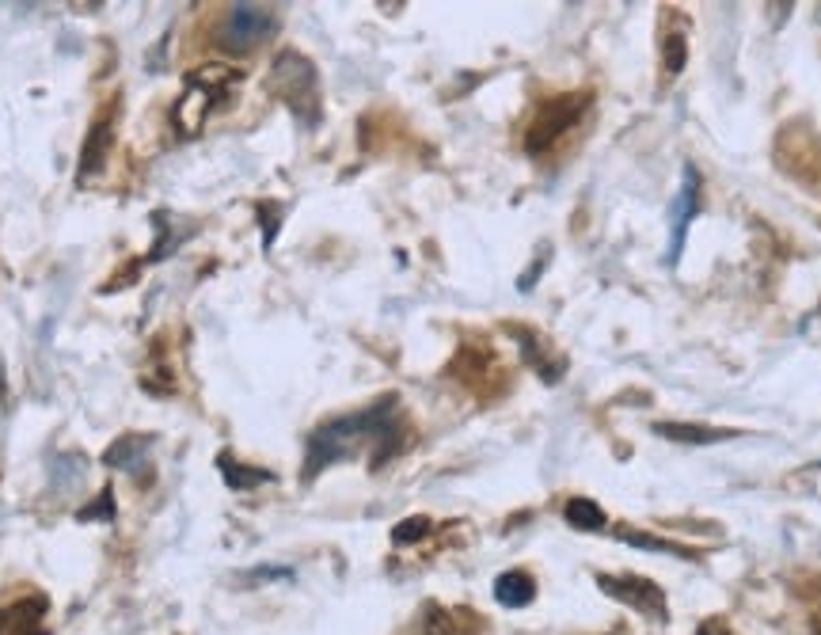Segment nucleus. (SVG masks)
Masks as SVG:
<instances>
[{
	"mask_svg": "<svg viewBox=\"0 0 821 635\" xmlns=\"http://www.w3.org/2000/svg\"><path fill=\"white\" fill-rule=\"evenodd\" d=\"M99 514H111V495H107V491L99 495V502H96V506H88V510H80L77 518H80V521H92V518H99Z\"/></svg>",
	"mask_w": 821,
	"mask_h": 635,
	"instance_id": "obj_16",
	"label": "nucleus"
},
{
	"mask_svg": "<svg viewBox=\"0 0 821 635\" xmlns=\"http://www.w3.org/2000/svg\"><path fill=\"white\" fill-rule=\"evenodd\" d=\"M270 92L278 99H286L293 111H301L305 118H316V69L312 61L301 54H278L274 69H270Z\"/></svg>",
	"mask_w": 821,
	"mask_h": 635,
	"instance_id": "obj_3",
	"label": "nucleus"
},
{
	"mask_svg": "<svg viewBox=\"0 0 821 635\" xmlns=\"http://www.w3.org/2000/svg\"><path fill=\"white\" fill-rule=\"evenodd\" d=\"M278 27V16L274 8H263V4H232L225 12V20L217 27V42L232 50V54H248L255 50L259 42H267Z\"/></svg>",
	"mask_w": 821,
	"mask_h": 635,
	"instance_id": "obj_4",
	"label": "nucleus"
},
{
	"mask_svg": "<svg viewBox=\"0 0 821 635\" xmlns=\"http://www.w3.org/2000/svg\"><path fill=\"white\" fill-rule=\"evenodd\" d=\"M362 449H373V464L392 457L400 449V400L384 396L381 404L365 407L358 415H339L331 423L316 426L308 438L305 453V480L324 472L327 464L350 461Z\"/></svg>",
	"mask_w": 821,
	"mask_h": 635,
	"instance_id": "obj_1",
	"label": "nucleus"
},
{
	"mask_svg": "<svg viewBox=\"0 0 821 635\" xmlns=\"http://www.w3.org/2000/svg\"><path fill=\"white\" fill-rule=\"evenodd\" d=\"M236 84H240V73L229 69V65L194 69L191 77H187V84H183V99H179V107H175V126L187 137H194L206 126V118L213 115V107L232 96Z\"/></svg>",
	"mask_w": 821,
	"mask_h": 635,
	"instance_id": "obj_2",
	"label": "nucleus"
},
{
	"mask_svg": "<svg viewBox=\"0 0 821 635\" xmlns=\"http://www.w3.org/2000/svg\"><path fill=\"white\" fill-rule=\"evenodd\" d=\"M658 434H666V438H673V442H723V438H730L726 430H707V426H688V423H658L654 426Z\"/></svg>",
	"mask_w": 821,
	"mask_h": 635,
	"instance_id": "obj_11",
	"label": "nucleus"
},
{
	"mask_svg": "<svg viewBox=\"0 0 821 635\" xmlns=\"http://www.w3.org/2000/svg\"><path fill=\"white\" fill-rule=\"evenodd\" d=\"M536 594V582L525 571H506V575H498L495 582V597L502 601V605H510V609H521V605H529Z\"/></svg>",
	"mask_w": 821,
	"mask_h": 635,
	"instance_id": "obj_9",
	"label": "nucleus"
},
{
	"mask_svg": "<svg viewBox=\"0 0 821 635\" xmlns=\"http://www.w3.org/2000/svg\"><path fill=\"white\" fill-rule=\"evenodd\" d=\"M685 69V35L677 31V35H669L666 39V73L669 77H677Z\"/></svg>",
	"mask_w": 821,
	"mask_h": 635,
	"instance_id": "obj_14",
	"label": "nucleus"
},
{
	"mask_svg": "<svg viewBox=\"0 0 821 635\" xmlns=\"http://www.w3.org/2000/svg\"><path fill=\"white\" fill-rule=\"evenodd\" d=\"M115 145V111L107 107L103 115L92 122V130L84 137V149H80V179H92L96 172H103L107 156Z\"/></svg>",
	"mask_w": 821,
	"mask_h": 635,
	"instance_id": "obj_8",
	"label": "nucleus"
},
{
	"mask_svg": "<svg viewBox=\"0 0 821 635\" xmlns=\"http://www.w3.org/2000/svg\"><path fill=\"white\" fill-rule=\"evenodd\" d=\"M145 438H122V442L118 445H111V449H107V457H103V461L107 464H115V468H122V464H130L137 457V453H141V449H145Z\"/></svg>",
	"mask_w": 821,
	"mask_h": 635,
	"instance_id": "obj_13",
	"label": "nucleus"
},
{
	"mask_svg": "<svg viewBox=\"0 0 821 635\" xmlns=\"http://www.w3.org/2000/svg\"><path fill=\"white\" fill-rule=\"evenodd\" d=\"M221 464H225V480H229L232 487H240V491L270 480V472H244V464H232L229 457H221Z\"/></svg>",
	"mask_w": 821,
	"mask_h": 635,
	"instance_id": "obj_12",
	"label": "nucleus"
},
{
	"mask_svg": "<svg viewBox=\"0 0 821 635\" xmlns=\"http://www.w3.org/2000/svg\"><path fill=\"white\" fill-rule=\"evenodd\" d=\"M582 111H586V96H563L544 103L540 115L533 118V126H529V134H525V149L533 156L548 153L559 137L571 134L574 122L582 118Z\"/></svg>",
	"mask_w": 821,
	"mask_h": 635,
	"instance_id": "obj_5",
	"label": "nucleus"
},
{
	"mask_svg": "<svg viewBox=\"0 0 821 635\" xmlns=\"http://www.w3.org/2000/svg\"><path fill=\"white\" fill-rule=\"evenodd\" d=\"M426 635H457V632H453V624H449L445 616L434 613V620H426Z\"/></svg>",
	"mask_w": 821,
	"mask_h": 635,
	"instance_id": "obj_17",
	"label": "nucleus"
},
{
	"mask_svg": "<svg viewBox=\"0 0 821 635\" xmlns=\"http://www.w3.org/2000/svg\"><path fill=\"white\" fill-rule=\"evenodd\" d=\"M696 635H730V628H726L723 620H707V624Z\"/></svg>",
	"mask_w": 821,
	"mask_h": 635,
	"instance_id": "obj_18",
	"label": "nucleus"
},
{
	"mask_svg": "<svg viewBox=\"0 0 821 635\" xmlns=\"http://www.w3.org/2000/svg\"><path fill=\"white\" fill-rule=\"evenodd\" d=\"M430 533V518H407L396 525V533H392V540L396 544H411V540H419Z\"/></svg>",
	"mask_w": 821,
	"mask_h": 635,
	"instance_id": "obj_15",
	"label": "nucleus"
},
{
	"mask_svg": "<svg viewBox=\"0 0 821 635\" xmlns=\"http://www.w3.org/2000/svg\"><path fill=\"white\" fill-rule=\"evenodd\" d=\"M704 194V183H700V172L688 164L685 175H681V191L673 194V213H669V221H673V244H669V259H677L681 255V248H685V232H688V221L700 213V198Z\"/></svg>",
	"mask_w": 821,
	"mask_h": 635,
	"instance_id": "obj_6",
	"label": "nucleus"
},
{
	"mask_svg": "<svg viewBox=\"0 0 821 635\" xmlns=\"http://www.w3.org/2000/svg\"><path fill=\"white\" fill-rule=\"evenodd\" d=\"M563 514H567V521H571L574 529H590V533L605 529V510H601L593 499H571Z\"/></svg>",
	"mask_w": 821,
	"mask_h": 635,
	"instance_id": "obj_10",
	"label": "nucleus"
},
{
	"mask_svg": "<svg viewBox=\"0 0 821 635\" xmlns=\"http://www.w3.org/2000/svg\"><path fill=\"white\" fill-rule=\"evenodd\" d=\"M601 586H605L612 597L628 601L631 609L654 616V620H662V616H666V601H662V590H658L654 582H643V578H609V575H601Z\"/></svg>",
	"mask_w": 821,
	"mask_h": 635,
	"instance_id": "obj_7",
	"label": "nucleus"
}]
</instances>
